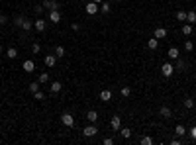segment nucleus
I'll list each match as a JSON object with an SVG mask.
<instances>
[{
    "instance_id": "f257e3e1",
    "label": "nucleus",
    "mask_w": 196,
    "mask_h": 145,
    "mask_svg": "<svg viewBox=\"0 0 196 145\" xmlns=\"http://www.w3.org/2000/svg\"><path fill=\"white\" fill-rule=\"evenodd\" d=\"M161 75L167 77V78L173 77V75H175V65H171V63H163V65H161Z\"/></svg>"
},
{
    "instance_id": "f03ea898",
    "label": "nucleus",
    "mask_w": 196,
    "mask_h": 145,
    "mask_svg": "<svg viewBox=\"0 0 196 145\" xmlns=\"http://www.w3.org/2000/svg\"><path fill=\"white\" fill-rule=\"evenodd\" d=\"M96 133H98V128L94 126V124H90V126L83 128V135H84V137H94Z\"/></svg>"
},
{
    "instance_id": "7ed1b4c3",
    "label": "nucleus",
    "mask_w": 196,
    "mask_h": 145,
    "mask_svg": "<svg viewBox=\"0 0 196 145\" xmlns=\"http://www.w3.org/2000/svg\"><path fill=\"white\" fill-rule=\"evenodd\" d=\"M61 122H63V126H67V128H73V126H75V118H73V114H69V112H65V114L61 116Z\"/></svg>"
},
{
    "instance_id": "20e7f679",
    "label": "nucleus",
    "mask_w": 196,
    "mask_h": 145,
    "mask_svg": "<svg viewBox=\"0 0 196 145\" xmlns=\"http://www.w3.org/2000/svg\"><path fill=\"white\" fill-rule=\"evenodd\" d=\"M49 22H51V24H59L61 22V12L59 10H49Z\"/></svg>"
},
{
    "instance_id": "39448f33",
    "label": "nucleus",
    "mask_w": 196,
    "mask_h": 145,
    "mask_svg": "<svg viewBox=\"0 0 196 145\" xmlns=\"http://www.w3.org/2000/svg\"><path fill=\"white\" fill-rule=\"evenodd\" d=\"M45 67H49V69H53L55 65H57V55L55 53H51V55H45Z\"/></svg>"
},
{
    "instance_id": "423d86ee",
    "label": "nucleus",
    "mask_w": 196,
    "mask_h": 145,
    "mask_svg": "<svg viewBox=\"0 0 196 145\" xmlns=\"http://www.w3.org/2000/svg\"><path fill=\"white\" fill-rule=\"evenodd\" d=\"M45 20H43V18H38V20H35L33 22V28H35V32H39V33H43V32H45Z\"/></svg>"
},
{
    "instance_id": "0eeeda50",
    "label": "nucleus",
    "mask_w": 196,
    "mask_h": 145,
    "mask_svg": "<svg viewBox=\"0 0 196 145\" xmlns=\"http://www.w3.org/2000/svg\"><path fill=\"white\" fill-rule=\"evenodd\" d=\"M43 8H47V10H59L61 6H59L57 0H45V2H43Z\"/></svg>"
},
{
    "instance_id": "6e6552de",
    "label": "nucleus",
    "mask_w": 196,
    "mask_h": 145,
    "mask_svg": "<svg viewBox=\"0 0 196 145\" xmlns=\"http://www.w3.org/2000/svg\"><path fill=\"white\" fill-rule=\"evenodd\" d=\"M110 126H112L114 132H120V128H122V118H120V116H114V118L110 120Z\"/></svg>"
},
{
    "instance_id": "1a4fd4ad",
    "label": "nucleus",
    "mask_w": 196,
    "mask_h": 145,
    "mask_svg": "<svg viewBox=\"0 0 196 145\" xmlns=\"http://www.w3.org/2000/svg\"><path fill=\"white\" fill-rule=\"evenodd\" d=\"M22 69H24L26 72H33V71H35V63H33L32 59H26L24 65H22Z\"/></svg>"
},
{
    "instance_id": "9d476101",
    "label": "nucleus",
    "mask_w": 196,
    "mask_h": 145,
    "mask_svg": "<svg viewBox=\"0 0 196 145\" xmlns=\"http://www.w3.org/2000/svg\"><path fill=\"white\" fill-rule=\"evenodd\" d=\"M86 120H88L90 124H96V122H98V112L96 110H88V112H86Z\"/></svg>"
},
{
    "instance_id": "9b49d317",
    "label": "nucleus",
    "mask_w": 196,
    "mask_h": 145,
    "mask_svg": "<svg viewBox=\"0 0 196 145\" xmlns=\"http://www.w3.org/2000/svg\"><path fill=\"white\" fill-rule=\"evenodd\" d=\"M96 12H98V4L94 2V0H92V2H88V4H86V14H90V16H94Z\"/></svg>"
},
{
    "instance_id": "f8f14e48",
    "label": "nucleus",
    "mask_w": 196,
    "mask_h": 145,
    "mask_svg": "<svg viewBox=\"0 0 196 145\" xmlns=\"http://www.w3.org/2000/svg\"><path fill=\"white\" fill-rule=\"evenodd\" d=\"M153 38H157V39H163V38H167V30H165V28H155Z\"/></svg>"
},
{
    "instance_id": "ddd939ff",
    "label": "nucleus",
    "mask_w": 196,
    "mask_h": 145,
    "mask_svg": "<svg viewBox=\"0 0 196 145\" xmlns=\"http://www.w3.org/2000/svg\"><path fill=\"white\" fill-rule=\"evenodd\" d=\"M22 30H24V32H30V30H33V22L32 20H28V18H24V22H22Z\"/></svg>"
},
{
    "instance_id": "4468645a",
    "label": "nucleus",
    "mask_w": 196,
    "mask_h": 145,
    "mask_svg": "<svg viewBox=\"0 0 196 145\" xmlns=\"http://www.w3.org/2000/svg\"><path fill=\"white\" fill-rule=\"evenodd\" d=\"M159 116H161V118H171V108L169 106H161L159 108Z\"/></svg>"
},
{
    "instance_id": "2eb2a0df",
    "label": "nucleus",
    "mask_w": 196,
    "mask_h": 145,
    "mask_svg": "<svg viewBox=\"0 0 196 145\" xmlns=\"http://www.w3.org/2000/svg\"><path fill=\"white\" fill-rule=\"evenodd\" d=\"M49 88H51V92H53V94H57V92H61V88H63V84H61L59 81H53L51 84H49Z\"/></svg>"
},
{
    "instance_id": "dca6fc26",
    "label": "nucleus",
    "mask_w": 196,
    "mask_h": 145,
    "mask_svg": "<svg viewBox=\"0 0 196 145\" xmlns=\"http://www.w3.org/2000/svg\"><path fill=\"white\" fill-rule=\"evenodd\" d=\"M167 55H169L171 61H177V59H178V49H177V47H171L169 51H167Z\"/></svg>"
},
{
    "instance_id": "f3484780",
    "label": "nucleus",
    "mask_w": 196,
    "mask_h": 145,
    "mask_svg": "<svg viewBox=\"0 0 196 145\" xmlns=\"http://www.w3.org/2000/svg\"><path fill=\"white\" fill-rule=\"evenodd\" d=\"M175 71H177V72H183V71H186V61H183V59H177Z\"/></svg>"
},
{
    "instance_id": "a211bd4d",
    "label": "nucleus",
    "mask_w": 196,
    "mask_h": 145,
    "mask_svg": "<svg viewBox=\"0 0 196 145\" xmlns=\"http://www.w3.org/2000/svg\"><path fill=\"white\" fill-rule=\"evenodd\" d=\"M6 57H8V59H16L18 57V49L16 47H8L6 49Z\"/></svg>"
},
{
    "instance_id": "6ab92c4d",
    "label": "nucleus",
    "mask_w": 196,
    "mask_h": 145,
    "mask_svg": "<svg viewBox=\"0 0 196 145\" xmlns=\"http://www.w3.org/2000/svg\"><path fill=\"white\" fill-rule=\"evenodd\" d=\"M147 47L151 49V51H155V49L159 47V39H157V38H151V39L147 41Z\"/></svg>"
},
{
    "instance_id": "aec40b11",
    "label": "nucleus",
    "mask_w": 196,
    "mask_h": 145,
    "mask_svg": "<svg viewBox=\"0 0 196 145\" xmlns=\"http://www.w3.org/2000/svg\"><path fill=\"white\" fill-rule=\"evenodd\" d=\"M186 22H188V24H196V12L194 10L186 12Z\"/></svg>"
},
{
    "instance_id": "412c9836",
    "label": "nucleus",
    "mask_w": 196,
    "mask_h": 145,
    "mask_svg": "<svg viewBox=\"0 0 196 145\" xmlns=\"http://www.w3.org/2000/svg\"><path fill=\"white\" fill-rule=\"evenodd\" d=\"M110 98H112V92L110 90H102V92H100V100H102V102H108Z\"/></svg>"
},
{
    "instance_id": "4be33fe9",
    "label": "nucleus",
    "mask_w": 196,
    "mask_h": 145,
    "mask_svg": "<svg viewBox=\"0 0 196 145\" xmlns=\"http://www.w3.org/2000/svg\"><path fill=\"white\" fill-rule=\"evenodd\" d=\"M120 133H122L124 139H129V137H132V129L129 128H120Z\"/></svg>"
},
{
    "instance_id": "5701e85b",
    "label": "nucleus",
    "mask_w": 196,
    "mask_h": 145,
    "mask_svg": "<svg viewBox=\"0 0 196 145\" xmlns=\"http://www.w3.org/2000/svg\"><path fill=\"white\" fill-rule=\"evenodd\" d=\"M175 133H177V137H183V135L186 133V128H184V126H180V124H178V126L175 128Z\"/></svg>"
},
{
    "instance_id": "b1692460",
    "label": "nucleus",
    "mask_w": 196,
    "mask_h": 145,
    "mask_svg": "<svg viewBox=\"0 0 196 145\" xmlns=\"http://www.w3.org/2000/svg\"><path fill=\"white\" fill-rule=\"evenodd\" d=\"M100 10H102L104 14H108V12H110V10H112V4H110V2H106V0H104V2H102V4H100Z\"/></svg>"
},
{
    "instance_id": "393cba45",
    "label": "nucleus",
    "mask_w": 196,
    "mask_h": 145,
    "mask_svg": "<svg viewBox=\"0 0 196 145\" xmlns=\"http://www.w3.org/2000/svg\"><path fill=\"white\" fill-rule=\"evenodd\" d=\"M53 53L57 55V59H59V57H65V47H63V45H57Z\"/></svg>"
},
{
    "instance_id": "a878e982",
    "label": "nucleus",
    "mask_w": 196,
    "mask_h": 145,
    "mask_svg": "<svg viewBox=\"0 0 196 145\" xmlns=\"http://www.w3.org/2000/svg\"><path fill=\"white\" fill-rule=\"evenodd\" d=\"M180 32H183V35H190V33H192V24H184Z\"/></svg>"
},
{
    "instance_id": "bb28decb",
    "label": "nucleus",
    "mask_w": 196,
    "mask_h": 145,
    "mask_svg": "<svg viewBox=\"0 0 196 145\" xmlns=\"http://www.w3.org/2000/svg\"><path fill=\"white\" fill-rule=\"evenodd\" d=\"M177 20H178V22H186V12H184V10H178V12H177Z\"/></svg>"
},
{
    "instance_id": "cd10ccee",
    "label": "nucleus",
    "mask_w": 196,
    "mask_h": 145,
    "mask_svg": "<svg viewBox=\"0 0 196 145\" xmlns=\"http://www.w3.org/2000/svg\"><path fill=\"white\" fill-rule=\"evenodd\" d=\"M38 81H39L41 84H45V82H49V75H47V72H41V75H39V78H38Z\"/></svg>"
},
{
    "instance_id": "c85d7f7f",
    "label": "nucleus",
    "mask_w": 196,
    "mask_h": 145,
    "mask_svg": "<svg viewBox=\"0 0 196 145\" xmlns=\"http://www.w3.org/2000/svg\"><path fill=\"white\" fill-rule=\"evenodd\" d=\"M183 104H184L186 110H190V108L194 106V100H192V98H184V102H183Z\"/></svg>"
},
{
    "instance_id": "c756f323",
    "label": "nucleus",
    "mask_w": 196,
    "mask_h": 145,
    "mask_svg": "<svg viewBox=\"0 0 196 145\" xmlns=\"http://www.w3.org/2000/svg\"><path fill=\"white\" fill-rule=\"evenodd\" d=\"M141 145H153V139H151L149 135H143L141 137Z\"/></svg>"
},
{
    "instance_id": "7c9ffc66",
    "label": "nucleus",
    "mask_w": 196,
    "mask_h": 145,
    "mask_svg": "<svg viewBox=\"0 0 196 145\" xmlns=\"http://www.w3.org/2000/svg\"><path fill=\"white\" fill-rule=\"evenodd\" d=\"M39 84H41L39 81H38V82H30V90H32V92H38V90H39Z\"/></svg>"
},
{
    "instance_id": "2f4dec72",
    "label": "nucleus",
    "mask_w": 196,
    "mask_h": 145,
    "mask_svg": "<svg viewBox=\"0 0 196 145\" xmlns=\"http://www.w3.org/2000/svg\"><path fill=\"white\" fill-rule=\"evenodd\" d=\"M129 94H132V88H129V86H124V88H122V96H124V98H128Z\"/></svg>"
},
{
    "instance_id": "473e14b6",
    "label": "nucleus",
    "mask_w": 196,
    "mask_h": 145,
    "mask_svg": "<svg viewBox=\"0 0 196 145\" xmlns=\"http://www.w3.org/2000/svg\"><path fill=\"white\" fill-rule=\"evenodd\" d=\"M184 49H186V51H192V49H194V43H192L190 39H186V43H184Z\"/></svg>"
},
{
    "instance_id": "72a5a7b5",
    "label": "nucleus",
    "mask_w": 196,
    "mask_h": 145,
    "mask_svg": "<svg viewBox=\"0 0 196 145\" xmlns=\"http://www.w3.org/2000/svg\"><path fill=\"white\" fill-rule=\"evenodd\" d=\"M32 51H33V53H39V51H41V45H39V43H33V45H32Z\"/></svg>"
},
{
    "instance_id": "f704fd0d",
    "label": "nucleus",
    "mask_w": 196,
    "mask_h": 145,
    "mask_svg": "<svg viewBox=\"0 0 196 145\" xmlns=\"http://www.w3.org/2000/svg\"><path fill=\"white\" fill-rule=\"evenodd\" d=\"M24 18H26V16H18L16 20H14V24H16V26L20 28V26H22V22H24Z\"/></svg>"
},
{
    "instance_id": "c9c22d12",
    "label": "nucleus",
    "mask_w": 196,
    "mask_h": 145,
    "mask_svg": "<svg viewBox=\"0 0 196 145\" xmlns=\"http://www.w3.org/2000/svg\"><path fill=\"white\" fill-rule=\"evenodd\" d=\"M190 139H194V141H196V126H192V128H190Z\"/></svg>"
},
{
    "instance_id": "e433bc0d",
    "label": "nucleus",
    "mask_w": 196,
    "mask_h": 145,
    "mask_svg": "<svg viewBox=\"0 0 196 145\" xmlns=\"http://www.w3.org/2000/svg\"><path fill=\"white\" fill-rule=\"evenodd\" d=\"M33 96H35V100H43V98H45V96H43V92H33Z\"/></svg>"
},
{
    "instance_id": "4c0bfd02",
    "label": "nucleus",
    "mask_w": 196,
    "mask_h": 145,
    "mask_svg": "<svg viewBox=\"0 0 196 145\" xmlns=\"http://www.w3.org/2000/svg\"><path fill=\"white\" fill-rule=\"evenodd\" d=\"M102 143H104V145H114V139H112V137H104Z\"/></svg>"
},
{
    "instance_id": "58836bf2",
    "label": "nucleus",
    "mask_w": 196,
    "mask_h": 145,
    "mask_svg": "<svg viewBox=\"0 0 196 145\" xmlns=\"http://www.w3.org/2000/svg\"><path fill=\"white\" fill-rule=\"evenodd\" d=\"M43 12V4L41 6H35V14H41Z\"/></svg>"
},
{
    "instance_id": "ea45409f",
    "label": "nucleus",
    "mask_w": 196,
    "mask_h": 145,
    "mask_svg": "<svg viewBox=\"0 0 196 145\" xmlns=\"http://www.w3.org/2000/svg\"><path fill=\"white\" fill-rule=\"evenodd\" d=\"M6 22H8V18H6V16H2V14H0V24H6Z\"/></svg>"
},
{
    "instance_id": "a19ab883",
    "label": "nucleus",
    "mask_w": 196,
    "mask_h": 145,
    "mask_svg": "<svg viewBox=\"0 0 196 145\" xmlns=\"http://www.w3.org/2000/svg\"><path fill=\"white\" fill-rule=\"evenodd\" d=\"M71 28H73V30H75V32H78V30H81V24H73Z\"/></svg>"
},
{
    "instance_id": "79ce46f5",
    "label": "nucleus",
    "mask_w": 196,
    "mask_h": 145,
    "mask_svg": "<svg viewBox=\"0 0 196 145\" xmlns=\"http://www.w3.org/2000/svg\"><path fill=\"white\" fill-rule=\"evenodd\" d=\"M94 2H96V4L100 6V4H102V2H104V0H94Z\"/></svg>"
},
{
    "instance_id": "37998d69",
    "label": "nucleus",
    "mask_w": 196,
    "mask_h": 145,
    "mask_svg": "<svg viewBox=\"0 0 196 145\" xmlns=\"http://www.w3.org/2000/svg\"><path fill=\"white\" fill-rule=\"evenodd\" d=\"M0 55H2V45H0Z\"/></svg>"
},
{
    "instance_id": "c03bdc74",
    "label": "nucleus",
    "mask_w": 196,
    "mask_h": 145,
    "mask_svg": "<svg viewBox=\"0 0 196 145\" xmlns=\"http://www.w3.org/2000/svg\"><path fill=\"white\" fill-rule=\"evenodd\" d=\"M114 2H120V0H114Z\"/></svg>"
}]
</instances>
